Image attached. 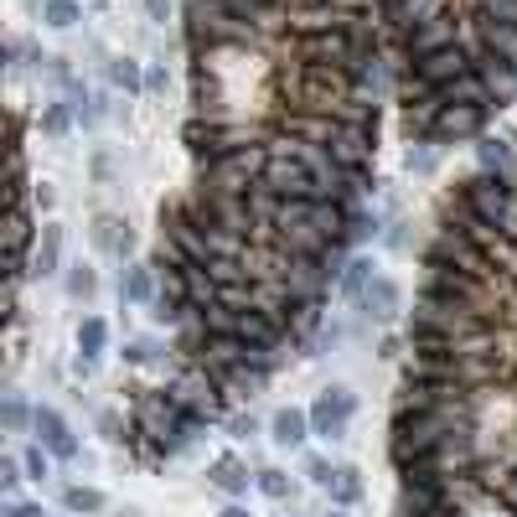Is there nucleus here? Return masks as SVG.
Here are the masks:
<instances>
[{
  "instance_id": "1",
  "label": "nucleus",
  "mask_w": 517,
  "mask_h": 517,
  "mask_svg": "<svg viewBox=\"0 0 517 517\" xmlns=\"http://www.w3.org/2000/svg\"><path fill=\"white\" fill-rule=\"evenodd\" d=\"M466 73H476V57H471L461 42L440 47V52H430V57H419V63H409V83L419 88V94H440L445 83L466 78Z\"/></svg>"
},
{
  "instance_id": "2",
  "label": "nucleus",
  "mask_w": 517,
  "mask_h": 517,
  "mask_svg": "<svg viewBox=\"0 0 517 517\" xmlns=\"http://www.w3.org/2000/svg\"><path fill=\"white\" fill-rule=\"evenodd\" d=\"M357 414V393L347 383H331L316 393V404H311V435H321L326 445H337L347 440V424Z\"/></svg>"
},
{
  "instance_id": "3",
  "label": "nucleus",
  "mask_w": 517,
  "mask_h": 517,
  "mask_svg": "<svg viewBox=\"0 0 517 517\" xmlns=\"http://www.w3.org/2000/svg\"><path fill=\"white\" fill-rule=\"evenodd\" d=\"M486 135V109H471V104H440L435 125H430V140L450 145V140H481Z\"/></svg>"
},
{
  "instance_id": "4",
  "label": "nucleus",
  "mask_w": 517,
  "mask_h": 517,
  "mask_svg": "<svg viewBox=\"0 0 517 517\" xmlns=\"http://www.w3.org/2000/svg\"><path fill=\"white\" fill-rule=\"evenodd\" d=\"M32 435H37V445L52 455V461H78V440H73L68 419L57 414V409L37 404V424H32Z\"/></svg>"
},
{
  "instance_id": "5",
  "label": "nucleus",
  "mask_w": 517,
  "mask_h": 517,
  "mask_svg": "<svg viewBox=\"0 0 517 517\" xmlns=\"http://www.w3.org/2000/svg\"><path fill=\"white\" fill-rule=\"evenodd\" d=\"M399 42H404L409 63H419V57H430V52H440V47H455V21L440 11V16H430V21H419L414 32H404Z\"/></svg>"
},
{
  "instance_id": "6",
  "label": "nucleus",
  "mask_w": 517,
  "mask_h": 517,
  "mask_svg": "<svg viewBox=\"0 0 517 517\" xmlns=\"http://www.w3.org/2000/svg\"><path fill=\"white\" fill-rule=\"evenodd\" d=\"M357 306H362V316H368V321H393V316H399V306H404V290L393 285L388 275H373V285L362 290Z\"/></svg>"
},
{
  "instance_id": "7",
  "label": "nucleus",
  "mask_w": 517,
  "mask_h": 517,
  "mask_svg": "<svg viewBox=\"0 0 517 517\" xmlns=\"http://www.w3.org/2000/svg\"><path fill=\"white\" fill-rule=\"evenodd\" d=\"M476 73L486 83V94H492V104H507L517 94V63H507V57H492V52H481L476 57Z\"/></svg>"
},
{
  "instance_id": "8",
  "label": "nucleus",
  "mask_w": 517,
  "mask_h": 517,
  "mask_svg": "<svg viewBox=\"0 0 517 517\" xmlns=\"http://www.w3.org/2000/svg\"><path fill=\"white\" fill-rule=\"evenodd\" d=\"M269 440H275L280 450H300L311 440V409H280L275 419H269Z\"/></svg>"
},
{
  "instance_id": "9",
  "label": "nucleus",
  "mask_w": 517,
  "mask_h": 517,
  "mask_svg": "<svg viewBox=\"0 0 517 517\" xmlns=\"http://www.w3.org/2000/svg\"><path fill=\"white\" fill-rule=\"evenodd\" d=\"M94 243H99V249H109L114 259H130L135 254V233H130L125 218H114V212H99V218H94Z\"/></svg>"
},
{
  "instance_id": "10",
  "label": "nucleus",
  "mask_w": 517,
  "mask_h": 517,
  "mask_svg": "<svg viewBox=\"0 0 517 517\" xmlns=\"http://www.w3.org/2000/svg\"><path fill=\"white\" fill-rule=\"evenodd\" d=\"M476 32H481V52H492V57H507V63H517V21L476 16Z\"/></svg>"
},
{
  "instance_id": "11",
  "label": "nucleus",
  "mask_w": 517,
  "mask_h": 517,
  "mask_svg": "<svg viewBox=\"0 0 517 517\" xmlns=\"http://www.w3.org/2000/svg\"><path fill=\"white\" fill-rule=\"evenodd\" d=\"M119 295H125L130 306H150V300L161 295V275H156V264H130V269H125V280H119Z\"/></svg>"
},
{
  "instance_id": "12",
  "label": "nucleus",
  "mask_w": 517,
  "mask_h": 517,
  "mask_svg": "<svg viewBox=\"0 0 517 517\" xmlns=\"http://www.w3.org/2000/svg\"><path fill=\"white\" fill-rule=\"evenodd\" d=\"M57 264H63V228L42 223V238H37V249H32V275L47 280V275H57Z\"/></svg>"
},
{
  "instance_id": "13",
  "label": "nucleus",
  "mask_w": 517,
  "mask_h": 517,
  "mask_svg": "<svg viewBox=\"0 0 517 517\" xmlns=\"http://www.w3.org/2000/svg\"><path fill=\"white\" fill-rule=\"evenodd\" d=\"M476 166L507 176V166H512V140H507V135H481V140H476Z\"/></svg>"
},
{
  "instance_id": "14",
  "label": "nucleus",
  "mask_w": 517,
  "mask_h": 517,
  "mask_svg": "<svg viewBox=\"0 0 517 517\" xmlns=\"http://www.w3.org/2000/svg\"><path fill=\"white\" fill-rule=\"evenodd\" d=\"M326 492H331V507H357L362 502V471L357 466H337L326 481Z\"/></svg>"
},
{
  "instance_id": "15",
  "label": "nucleus",
  "mask_w": 517,
  "mask_h": 517,
  "mask_svg": "<svg viewBox=\"0 0 517 517\" xmlns=\"http://www.w3.org/2000/svg\"><path fill=\"white\" fill-rule=\"evenodd\" d=\"M249 466L243 461H233V455H223V461H212V486H218V492H228V497H243L249 492Z\"/></svg>"
},
{
  "instance_id": "16",
  "label": "nucleus",
  "mask_w": 517,
  "mask_h": 517,
  "mask_svg": "<svg viewBox=\"0 0 517 517\" xmlns=\"http://www.w3.org/2000/svg\"><path fill=\"white\" fill-rule=\"evenodd\" d=\"M373 233H383V218L368 207H347V223H342V243L352 249V243H368Z\"/></svg>"
},
{
  "instance_id": "17",
  "label": "nucleus",
  "mask_w": 517,
  "mask_h": 517,
  "mask_svg": "<svg viewBox=\"0 0 517 517\" xmlns=\"http://www.w3.org/2000/svg\"><path fill=\"white\" fill-rule=\"evenodd\" d=\"M337 285H342V295L362 300V290L373 285V259H362V254H352V259L342 264V275H337Z\"/></svg>"
},
{
  "instance_id": "18",
  "label": "nucleus",
  "mask_w": 517,
  "mask_h": 517,
  "mask_svg": "<svg viewBox=\"0 0 517 517\" xmlns=\"http://www.w3.org/2000/svg\"><path fill=\"white\" fill-rule=\"evenodd\" d=\"M0 424H6L11 435H21V430H32L37 424V409L21 399V393H6V404H0Z\"/></svg>"
},
{
  "instance_id": "19",
  "label": "nucleus",
  "mask_w": 517,
  "mask_h": 517,
  "mask_svg": "<svg viewBox=\"0 0 517 517\" xmlns=\"http://www.w3.org/2000/svg\"><path fill=\"white\" fill-rule=\"evenodd\" d=\"M109 83L114 88H125V94H140V88H145V73H140V63H135V57H109Z\"/></svg>"
},
{
  "instance_id": "20",
  "label": "nucleus",
  "mask_w": 517,
  "mask_h": 517,
  "mask_svg": "<svg viewBox=\"0 0 517 517\" xmlns=\"http://www.w3.org/2000/svg\"><path fill=\"white\" fill-rule=\"evenodd\" d=\"M104 347H109V321H104V316H83V321H78V352L99 357Z\"/></svg>"
},
{
  "instance_id": "21",
  "label": "nucleus",
  "mask_w": 517,
  "mask_h": 517,
  "mask_svg": "<svg viewBox=\"0 0 517 517\" xmlns=\"http://www.w3.org/2000/svg\"><path fill=\"white\" fill-rule=\"evenodd\" d=\"M42 16H47L52 32H73V26L83 21V0H47Z\"/></svg>"
},
{
  "instance_id": "22",
  "label": "nucleus",
  "mask_w": 517,
  "mask_h": 517,
  "mask_svg": "<svg viewBox=\"0 0 517 517\" xmlns=\"http://www.w3.org/2000/svg\"><path fill=\"white\" fill-rule=\"evenodd\" d=\"M63 507L83 517V512H104V507H109V497L99 492V486H68V492H63Z\"/></svg>"
},
{
  "instance_id": "23",
  "label": "nucleus",
  "mask_w": 517,
  "mask_h": 517,
  "mask_svg": "<svg viewBox=\"0 0 517 517\" xmlns=\"http://www.w3.org/2000/svg\"><path fill=\"white\" fill-rule=\"evenodd\" d=\"M254 486H259V492H264L269 502H290V492H295L290 476H285V471H275V466H264V471L254 476Z\"/></svg>"
},
{
  "instance_id": "24",
  "label": "nucleus",
  "mask_w": 517,
  "mask_h": 517,
  "mask_svg": "<svg viewBox=\"0 0 517 517\" xmlns=\"http://www.w3.org/2000/svg\"><path fill=\"white\" fill-rule=\"evenodd\" d=\"M435 150H440V140H430V135H419V140L409 145V156H404V166H409V171H419V176H430V171H435Z\"/></svg>"
},
{
  "instance_id": "25",
  "label": "nucleus",
  "mask_w": 517,
  "mask_h": 517,
  "mask_svg": "<svg viewBox=\"0 0 517 517\" xmlns=\"http://www.w3.org/2000/svg\"><path fill=\"white\" fill-rule=\"evenodd\" d=\"M42 130L63 140V135L73 130V104H47V109H42Z\"/></svg>"
},
{
  "instance_id": "26",
  "label": "nucleus",
  "mask_w": 517,
  "mask_h": 517,
  "mask_svg": "<svg viewBox=\"0 0 517 517\" xmlns=\"http://www.w3.org/2000/svg\"><path fill=\"white\" fill-rule=\"evenodd\" d=\"M125 362H130V368L161 362V342H150V337H130V342H125Z\"/></svg>"
},
{
  "instance_id": "27",
  "label": "nucleus",
  "mask_w": 517,
  "mask_h": 517,
  "mask_svg": "<svg viewBox=\"0 0 517 517\" xmlns=\"http://www.w3.org/2000/svg\"><path fill=\"white\" fill-rule=\"evenodd\" d=\"M94 290H99L94 269H88V264H73V269H68V295H73V300H94Z\"/></svg>"
},
{
  "instance_id": "28",
  "label": "nucleus",
  "mask_w": 517,
  "mask_h": 517,
  "mask_svg": "<svg viewBox=\"0 0 517 517\" xmlns=\"http://www.w3.org/2000/svg\"><path fill=\"white\" fill-rule=\"evenodd\" d=\"M21 466H26V476H32V481H47V476H52V455H47L42 445H32V450H26V461H21Z\"/></svg>"
},
{
  "instance_id": "29",
  "label": "nucleus",
  "mask_w": 517,
  "mask_h": 517,
  "mask_svg": "<svg viewBox=\"0 0 517 517\" xmlns=\"http://www.w3.org/2000/svg\"><path fill=\"white\" fill-rule=\"evenodd\" d=\"M228 435H233V440H254V435H259L254 414H233V419H228Z\"/></svg>"
},
{
  "instance_id": "30",
  "label": "nucleus",
  "mask_w": 517,
  "mask_h": 517,
  "mask_svg": "<svg viewBox=\"0 0 517 517\" xmlns=\"http://www.w3.org/2000/svg\"><path fill=\"white\" fill-rule=\"evenodd\" d=\"M331 471H337V466H331L326 455H311V461H306V476H311L316 486H326V481H331Z\"/></svg>"
},
{
  "instance_id": "31",
  "label": "nucleus",
  "mask_w": 517,
  "mask_h": 517,
  "mask_svg": "<svg viewBox=\"0 0 517 517\" xmlns=\"http://www.w3.org/2000/svg\"><path fill=\"white\" fill-rule=\"evenodd\" d=\"M0 486H6V492H16V486H21V466L16 461H0Z\"/></svg>"
},
{
  "instance_id": "32",
  "label": "nucleus",
  "mask_w": 517,
  "mask_h": 517,
  "mask_svg": "<svg viewBox=\"0 0 517 517\" xmlns=\"http://www.w3.org/2000/svg\"><path fill=\"white\" fill-rule=\"evenodd\" d=\"M73 373H78V378H94V373H99V357H88V352H78V362H73Z\"/></svg>"
},
{
  "instance_id": "33",
  "label": "nucleus",
  "mask_w": 517,
  "mask_h": 517,
  "mask_svg": "<svg viewBox=\"0 0 517 517\" xmlns=\"http://www.w3.org/2000/svg\"><path fill=\"white\" fill-rule=\"evenodd\" d=\"M6 517H47V512H42L37 502H11V507H6Z\"/></svg>"
},
{
  "instance_id": "34",
  "label": "nucleus",
  "mask_w": 517,
  "mask_h": 517,
  "mask_svg": "<svg viewBox=\"0 0 517 517\" xmlns=\"http://www.w3.org/2000/svg\"><path fill=\"white\" fill-rule=\"evenodd\" d=\"M145 11H150V21H166L171 16V0H145Z\"/></svg>"
},
{
  "instance_id": "35",
  "label": "nucleus",
  "mask_w": 517,
  "mask_h": 517,
  "mask_svg": "<svg viewBox=\"0 0 517 517\" xmlns=\"http://www.w3.org/2000/svg\"><path fill=\"white\" fill-rule=\"evenodd\" d=\"M145 88H150V94H161V88H166V68H150V73H145Z\"/></svg>"
},
{
  "instance_id": "36",
  "label": "nucleus",
  "mask_w": 517,
  "mask_h": 517,
  "mask_svg": "<svg viewBox=\"0 0 517 517\" xmlns=\"http://www.w3.org/2000/svg\"><path fill=\"white\" fill-rule=\"evenodd\" d=\"M32 202H37V212H47V207H52V187H47V181H42V187L32 192Z\"/></svg>"
},
{
  "instance_id": "37",
  "label": "nucleus",
  "mask_w": 517,
  "mask_h": 517,
  "mask_svg": "<svg viewBox=\"0 0 517 517\" xmlns=\"http://www.w3.org/2000/svg\"><path fill=\"white\" fill-rule=\"evenodd\" d=\"M218 517H249V507H238V502H228V507H223Z\"/></svg>"
},
{
  "instance_id": "38",
  "label": "nucleus",
  "mask_w": 517,
  "mask_h": 517,
  "mask_svg": "<svg viewBox=\"0 0 517 517\" xmlns=\"http://www.w3.org/2000/svg\"><path fill=\"white\" fill-rule=\"evenodd\" d=\"M326 517H352V507H331Z\"/></svg>"
}]
</instances>
